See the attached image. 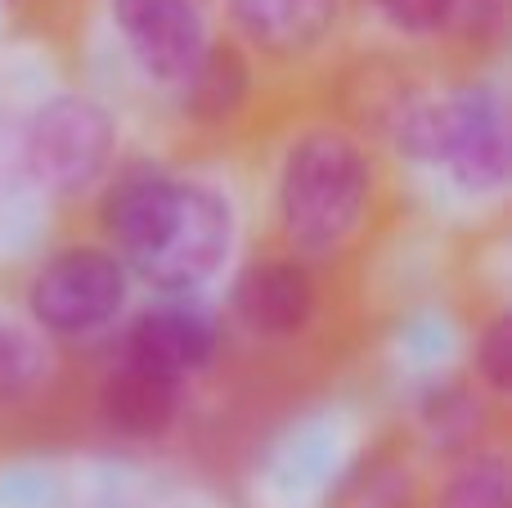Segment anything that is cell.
<instances>
[{
  "instance_id": "obj_3",
  "label": "cell",
  "mask_w": 512,
  "mask_h": 508,
  "mask_svg": "<svg viewBox=\"0 0 512 508\" xmlns=\"http://www.w3.org/2000/svg\"><path fill=\"white\" fill-rule=\"evenodd\" d=\"M23 135V171L54 194L95 185L113 158V117L86 95H54L32 113Z\"/></svg>"
},
{
  "instance_id": "obj_17",
  "label": "cell",
  "mask_w": 512,
  "mask_h": 508,
  "mask_svg": "<svg viewBox=\"0 0 512 508\" xmlns=\"http://www.w3.org/2000/svg\"><path fill=\"white\" fill-rule=\"evenodd\" d=\"M167 508H189V504H167Z\"/></svg>"
},
{
  "instance_id": "obj_1",
  "label": "cell",
  "mask_w": 512,
  "mask_h": 508,
  "mask_svg": "<svg viewBox=\"0 0 512 508\" xmlns=\"http://www.w3.org/2000/svg\"><path fill=\"white\" fill-rule=\"evenodd\" d=\"M104 230L135 275L167 293H189L230 257L234 207L203 180H176L140 167L108 189Z\"/></svg>"
},
{
  "instance_id": "obj_7",
  "label": "cell",
  "mask_w": 512,
  "mask_h": 508,
  "mask_svg": "<svg viewBox=\"0 0 512 508\" xmlns=\"http://www.w3.org/2000/svg\"><path fill=\"white\" fill-rule=\"evenodd\" d=\"M126 356L185 383L189 374L212 365L216 324H212V315L189 302L149 306V311L131 324V333H126Z\"/></svg>"
},
{
  "instance_id": "obj_10",
  "label": "cell",
  "mask_w": 512,
  "mask_h": 508,
  "mask_svg": "<svg viewBox=\"0 0 512 508\" xmlns=\"http://www.w3.org/2000/svg\"><path fill=\"white\" fill-rule=\"evenodd\" d=\"M230 5L243 32L279 54L319 45L337 18V0H230Z\"/></svg>"
},
{
  "instance_id": "obj_15",
  "label": "cell",
  "mask_w": 512,
  "mask_h": 508,
  "mask_svg": "<svg viewBox=\"0 0 512 508\" xmlns=\"http://www.w3.org/2000/svg\"><path fill=\"white\" fill-rule=\"evenodd\" d=\"M477 369L490 383V392H499V396L508 392V383H512V324H508V315H499V320L486 329V338L477 342Z\"/></svg>"
},
{
  "instance_id": "obj_12",
  "label": "cell",
  "mask_w": 512,
  "mask_h": 508,
  "mask_svg": "<svg viewBox=\"0 0 512 508\" xmlns=\"http://www.w3.org/2000/svg\"><path fill=\"white\" fill-rule=\"evenodd\" d=\"M50 374V347L23 320L0 315V405H14L32 396Z\"/></svg>"
},
{
  "instance_id": "obj_4",
  "label": "cell",
  "mask_w": 512,
  "mask_h": 508,
  "mask_svg": "<svg viewBox=\"0 0 512 508\" xmlns=\"http://www.w3.org/2000/svg\"><path fill=\"white\" fill-rule=\"evenodd\" d=\"M27 302H32L36 329L59 333V338L95 333L122 311L126 266L117 252L104 248H63L36 270Z\"/></svg>"
},
{
  "instance_id": "obj_13",
  "label": "cell",
  "mask_w": 512,
  "mask_h": 508,
  "mask_svg": "<svg viewBox=\"0 0 512 508\" xmlns=\"http://www.w3.org/2000/svg\"><path fill=\"white\" fill-rule=\"evenodd\" d=\"M436 508H508V468L499 455L472 459L445 482Z\"/></svg>"
},
{
  "instance_id": "obj_14",
  "label": "cell",
  "mask_w": 512,
  "mask_h": 508,
  "mask_svg": "<svg viewBox=\"0 0 512 508\" xmlns=\"http://www.w3.org/2000/svg\"><path fill=\"white\" fill-rule=\"evenodd\" d=\"M378 9L396 32L432 36V32H441V27H450L454 0H378Z\"/></svg>"
},
{
  "instance_id": "obj_6",
  "label": "cell",
  "mask_w": 512,
  "mask_h": 508,
  "mask_svg": "<svg viewBox=\"0 0 512 508\" xmlns=\"http://www.w3.org/2000/svg\"><path fill=\"white\" fill-rule=\"evenodd\" d=\"M126 50L135 54L149 81L176 86L189 77L194 59L203 54L207 32L194 0H108Z\"/></svg>"
},
{
  "instance_id": "obj_16",
  "label": "cell",
  "mask_w": 512,
  "mask_h": 508,
  "mask_svg": "<svg viewBox=\"0 0 512 508\" xmlns=\"http://www.w3.org/2000/svg\"><path fill=\"white\" fill-rule=\"evenodd\" d=\"M23 135L14 131V126L0 122V198L14 194V185L23 180Z\"/></svg>"
},
{
  "instance_id": "obj_5",
  "label": "cell",
  "mask_w": 512,
  "mask_h": 508,
  "mask_svg": "<svg viewBox=\"0 0 512 508\" xmlns=\"http://www.w3.org/2000/svg\"><path fill=\"white\" fill-rule=\"evenodd\" d=\"M436 167L468 194H495L508 180V122L490 86H468L445 99V131Z\"/></svg>"
},
{
  "instance_id": "obj_2",
  "label": "cell",
  "mask_w": 512,
  "mask_h": 508,
  "mask_svg": "<svg viewBox=\"0 0 512 508\" xmlns=\"http://www.w3.org/2000/svg\"><path fill=\"white\" fill-rule=\"evenodd\" d=\"M373 198L369 153L342 131L292 140L279 171V216L301 252H333L360 230Z\"/></svg>"
},
{
  "instance_id": "obj_11",
  "label": "cell",
  "mask_w": 512,
  "mask_h": 508,
  "mask_svg": "<svg viewBox=\"0 0 512 508\" xmlns=\"http://www.w3.org/2000/svg\"><path fill=\"white\" fill-rule=\"evenodd\" d=\"M185 86V113L198 122H225L243 108L252 90V68L243 59L239 45H203V54L194 59Z\"/></svg>"
},
{
  "instance_id": "obj_8",
  "label": "cell",
  "mask_w": 512,
  "mask_h": 508,
  "mask_svg": "<svg viewBox=\"0 0 512 508\" xmlns=\"http://www.w3.org/2000/svg\"><path fill=\"white\" fill-rule=\"evenodd\" d=\"M234 311L256 338H297L315 315V284L297 261H256L234 284Z\"/></svg>"
},
{
  "instance_id": "obj_9",
  "label": "cell",
  "mask_w": 512,
  "mask_h": 508,
  "mask_svg": "<svg viewBox=\"0 0 512 508\" xmlns=\"http://www.w3.org/2000/svg\"><path fill=\"white\" fill-rule=\"evenodd\" d=\"M99 410H104V423L113 432L135 437V441H153L176 423L180 378L126 356L122 365L104 378V387H99Z\"/></svg>"
}]
</instances>
